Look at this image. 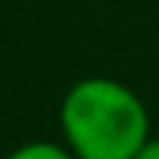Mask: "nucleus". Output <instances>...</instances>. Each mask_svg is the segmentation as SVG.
<instances>
[{"label": "nucleus", "instance_id": "1", "mask_svg": "<svg viewBox=\"0 0 159 159\" xmlns=\"http://www.w3.org/2000/svg\"><path fill=\"white\" fill-rule=\"evenodd\" d=\"M59 128L78 159H134L150 140V112L128 84L91 75L66 91Z\"/></svg>", "mask_w": 159, "mask_h": 159}, {"label": "nucleus", "instance_id": "2", "mask_svg": "<svg viewBox=\"0 0 159 159\" xmlns=\"http://www.w3.org/2000/svg\"><path fill=\"white\" fill-rule=\"evenodd\" d=\"M7 159H78L66 143H53V140H28L22 147H16Z\"/></svg>", "mask_w": 159, "mask_h": 159}, {"label": "nucleus", "instance_id": "3", "mask_svg": "<svg viewBox=\"0 0 159 159\" xmlns=\"http://www.w3.org/2000/svg\"><path fill=\"white\" fill-rule=\"evenodd\" d=\"M134 159H159V137H150V140L137 150Z\"/></svg>", "mask_w": 159, "mask_h": 159}]
</instances>
